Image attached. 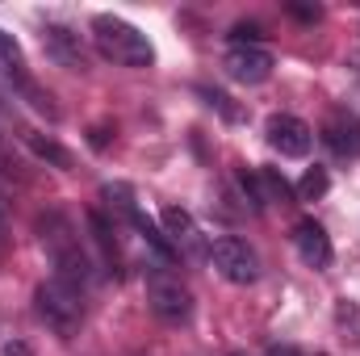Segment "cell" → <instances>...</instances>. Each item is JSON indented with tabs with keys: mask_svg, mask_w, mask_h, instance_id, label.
Here are the masks:
<instances>
[{
	"mask_svg": "<svg viewBox=\"0 0 360 356\" xmlns=\"http://www.w3.org/2000/svg\"><path fill=\"white\" fill-rule=\"evenodd\" d=\"M92 38H96V51H101L109 63H122V68H151V63H155L151 38H147L139 25H130L126 17L96 13V17H92Z\"/></svg>",
	"mask_w": 360,
	"mask_h": 356,
	"instance_id": "cell-1",
	"label": "cell"
},
{
	"mask_svg": "<svg viewBox=\"0 0 360 356\" xmlns=\"http://www.w3.org/2000/svg\"><path fill=\"white\" fill-rule=\"evenodd\" d=\"M38 231H42V248H46V256L55 265V276H63V281L84 289L92 276V260H89V252L80 248V235L68 227V218L63 214H46L38 222Z\"/></svg>",
	"mask_w": 360,
	"mask_h": 356,
	"instance_id": "cell-2",
	"label": "cell"
},
{
	"mask_svg": "<svg viewBox=\"0 0 360 356\" xmlns=\"http://www.w3.org/2000/svg\"><path fill=\"white\" fill-rule=\"evenodd\" d=\"M34 302H38L42 323H46L55 336L68 340V336L80 331V323H84V289H80V285H72V281H63V276H51V281L38 285Z\"/></svg>",
	"mask_w": 360,
	"mask_h": 356,
	"instance_id": "cell-3",
	"label": "cell"
},
{
	"mask_svg": "<svg viewBox=\"0 0 360 356\" xmlns=\"http://www.w3.org/2000/svg\"><path fill=\"white\" fill-rule=\"evenodd\" d=\"M210 265H214V272H218L222 281H231V285H252V281L260 276L256 252H252L243 239H235V235H222V239L210 243Z\"/></svg>",
	"mask_w": 360,
	"mask_h": 356,
	"instance_id": "cell-4",
	"label": "cell"
},
{
	"mask_svg": "<svg viewBox=\"0 0 360 356\" xmlns=\"http://www.w3.org/2000/svg\"><path fill=\"white\" fill-rule=\"evenodd\" d=\"M147 306L164 319V323H184L193 314V293L180 285V276L172 272H151L147 276Z\"/></svg>",
	"mask_w": 360,
	"mask_h": 356,
	"instance_id": "cell-5",
	"label": "cell"
},
{
	"mask_svg": "<svg viewBox=\"0 0 360 356\" xmlns=\"http://www.w3.org/2000/svg\"><path fill=\"white\" fill-rule=\"evenodd\" d=\"M264 139H269L272 151H281L285 160H302V155H310L314 130L302 117H293V113H272L264 122Z\"/></svg>",
	"mask_w": 360,
	"mask_h": 356,
	"instance_id": "cell-6",
	"label": "cell"
},
{
	"mask_svg": "<svg viewBox=\"0 0 360 356\" xmlns=\"http://www.w3.org/2000/svg\"><path fill=\"white\" fill-rule=\"evenodd\" d=\"M226 76L239 80V84H264L272 76V55L264 46H252V42H231V51H226Z\"/></svg>",
	"mask_w": 360,
	"mask_h": 356,
	"instance_id": "cell-7",
	"label": "cell"
},
{
	"mask_svg": "<svg viewBox=\"0 0 360 356\" xmlns=\"http://www.w3.org/2000/svg\"><path fill=\"white\" fill-rule=\"evenodd\" d=\"M293 248H297L302 265H310V268L331 265V239H327L323 222H314V218H302V222L293 227Z\"/></svg>",
	"mask_w": 360,
	"mask_h": 356,
	"instance_id": "cell-8",
	"label": "cell"
},
{
	"mask_svg": "<svg viewBox=\"0 0 360 356\" xmlns=\"http://www.w3.org/2000/svg\"><path fill=\"white\" fill-rule=\"evenodd\" d=\"M160 222H164V239L172 243V252H180V256H197L201 252V231H197V222H193L188 210L168 205L160 214Z\"/></svg>",
	"mask_w": 360,
	"mask_h": 356,
	"instance_id": "cell-9",
	"label": "cell"
},
{
	"mask_svg": "<svg viewBox=\"0 0 360 356\" xmlns=\"http://www.w3.org/2000/svg\"><path fill=\"white\" fill-rule=\"evenodd\" d=\"M323 143L340 155V160H360V117L352 113H335L323 126Z\"/></svg>",
	"mask_w": 360,
	"mask_h": 356,
	"instance_id": "cell-10",
	"label": "cell"
},
{
	"mask_svg": "<svg viewBox=\"0 0 360 356\" xmlns=\"http://www.w3.org/2000/svg\"><path fill=\"white\" fill-rule=\"evenodd\" d=\"M42 46H46V55H51L55 63H63V68H72V72L84 68L80 34H72V30H63V25H46V30H42Z\"/></svg>",
	"mask_w": 360,
	"mask_h": 356,
	"instance_id": "cell-11",
	"label": "cell"
},
{
	"mask_svg": "<svg viewBox=\"0 0 360 356\" xmlns=\"http://www.w3.org/2000/svg\"><path fill=\"white\" fill-rule=\"evenodd\" d=\"M256 189H260V201L264 205L269 201H281V205L293 201V184L281 177V168H256Z\"/></svg>",
	"mask_w": 360,
	"mask_h": 356,
	"instance_id": "cell-12",
	"label": "cell"
},
{
	"mask_svg": "<svg viewBox=\"0 0 360 356\" xmlns=\"http://www.w3.org/2000/svg\"><path fill=\"white\" fill-rule=\"evenodd\" d=\"M89 227H92V243L101 248V260H105V268L117 276V243H113V227L105 222V214H101V210H92V214H89Z\"/></svg>",
	"mask_w": 360,
	"mask_h": 356,
	"instance_id": "cell-13",
	"label": "cell"
},
{
	"mask_svg": "<svg viewBox=\"0 0 360 356\" xmlns=\"http://www.w3.org/2000/svg\"><path fill=\"white\" fill-rule=\"evenodd\" d=\"M327 189H331L327 168H306V177L297 180V197H302V201H319Z\"/></svg>",
	"mask_w": 360,
	"mask_h": 356,
	"instance_id": "cell-14",
	"label": "cell"
},
{
	"mask_svg": "<svg viewBox=\"0 0 360 356\" xmlns=\"http://www.w3.org/2000/svg\"><path fill=\"white\" fill-rule=\"evenodd\" d=\"M30 147H34V155L38 160H51V164H59V168H72V155L59 147V143H51V139H38V134H30Z\"/></svg>",
	"mask_w": 360,
	"mask_h": 356,
	"instance_id": "cell-15",
	"label": "cell"
},
{
	"mask_svg": "<svg viewBox=\"0 0 360 356\" xmlns=\"http://www.w3.org/2000/svg\"><path fill=\"white\" fill-rule=\"evenodd\" d=\"M201 96H205V101H210V105H214V109H218V113H222V117H226V122H239V117H243V113H239V109H235V105H231V96H226V92L201 89Z\"/></svg>",
	"mask_w": 360,
	"mask_h": 356,
	"instance_id": "cell-16",
	"label": "cell"
},
{
	"mask_svg": "<svg viewBox=\"0 0 360 356\" xmlns=\"http://www.w3.org/2000/svg\"><path fill=\"white\" fill-rule=\"evenodd\" d=\"M289 13H293V17H302V21H319V8H302V4H289Z\"/></svg>",
	"mask_w": 360,
	"mask_h": 356,
	"instance_id": "cell-17",
	"label": "cell"
},
{
	"mask_svg": "<svg viewBox=\"0 0 360 356\" xmlns=\"http://www.w3.org/2000/svg\"><path fill=\"white\" fill-rule=\"evenodd\" d=\"M0 356H30V348H25L21 340H13V344H4V348H0Z\"/></svg>",
	"mask_w": 360,
	"mask_h": 356,
	"instance_id": "cell-18",
	"label": "cell"
},
{
	"mask_svg": "<svg viewBox=\"0 0 360 356\" xmlns=\"http://www.w3.org/2000/svg\"><path fill=\"white\" fill-rule=\"evenodd\" d=\"M269 356H302V352H297L293 344H272V348H269Z\"/></svg>",
	"mask_w": 360,
	"mask_h": 356,
	"instance_id": "cell-19",
	"label": "cell"
},
{
	"mask_svg": "<svg viewBox=\"0 0 360 356\" xmlns=\"http://www.w3.org/2000/svg\"><path fill=\"white\" fill-rule=\"evenodd\" d=\"M0 235H4V210H0Z\"/></svg>",
	"mask_w": 360,
	"mask_h": 356,
	"instance_id": "cell-20",
	"label": "cell"
}]
</instances>
